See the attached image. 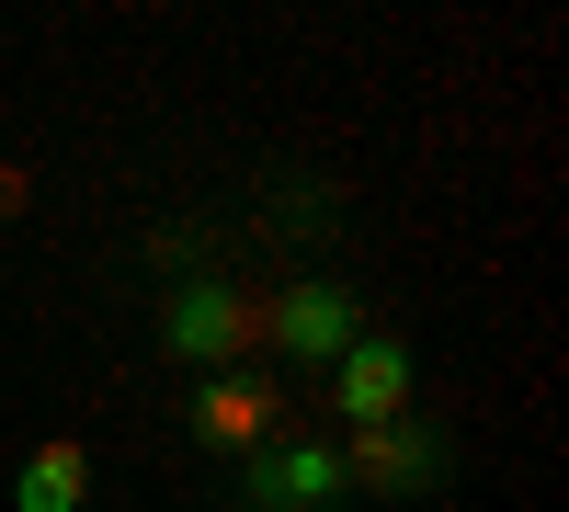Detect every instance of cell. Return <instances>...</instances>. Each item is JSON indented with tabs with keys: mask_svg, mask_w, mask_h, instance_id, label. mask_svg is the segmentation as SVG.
Wrapping results in <instances>:
<instances>
[{
	"mask_svg": "<svg viewBox=\"0 0 569 512\" xmlns=\"http://www.w3.org/2000/svg\"><path fill=\"white\" fill-rule=\"evenodd\" d=\"M171 353L182 364H206V377H228L240 353H262V297H240V285H217V273H194V285L171 297Z\"/></svg>",
	"mask_w": 569,
	"mask_h": 512,
	"instance_id": "1",
	"label": "cell"
},
{
	"mask_svg": "<svg viewBox=\"0 0 569 512\" xmlns=\"http://www.w3.org/2000/svg\"><path fill=\"white\" fill-rule=\"evenodd\" d=\"M262 342H273L284 364H342V353L365 342V319H353V297H342V285L297 273L284 297H262Z\"/></svg>",
	"mask_w": 569,
	"mask_h": 512,
	"instance_id": "2",
	"label": "cell"
},
{
	"mask_svg": "<svg viewBox=\"0 0 569 512\" xmlns=\"http://www.w3.org/2000/svg\"><path fill=\"white\" fill-rule=\"evenodd\" d=\"M273 422H284V388H273V377H251V364H228V377H206V388H194V444L240 455V468L273 444Z\"/></svg>",
	"mask_w": 569,
	"mask_h": 512,
	"instance_id": "3",
	"label": "cell"
},
{
	"mask_svg": "<svg viewBox=\"0 0 569 512\" xmlns=\"http://www.w3.org/2000/svg\"><path fill=\"white\" fill-rule=\"evenodd\" d=\"M342 479L353 490H433L445 479V433H421V422H365L342 444Z\"/></svg>",
	"mask_w": 569,
	"mask_h": 512,
	"instance_id": "4",
	"label": "cell"
},
{
	"mask_svg": "<svg viewBox=\"0 0 569 512\" xmlns=\"http://www.w3.org/2000/svg\"><path fill=\"white\" fill-rule=\"evenodd\" d=\"M330 388H342V422H353V433H365V422H399V410H410V342L365 331L342 364H330Z\"/></svg>",
	"mask_w": 569,
	"mask_h": 512,
	"instance_id": "5",
	"label": "cell"
},
{
	"mask_svg": "<svg viewBox=\"0 0 569 512\" xmlns=\"http://www.w3.org/2000/svg\"><path fill=\"white\" fill-rule=\"evenodd\" d=\"M240 479H251L262 512H308V501H342V490H353V479H342V444H262Z\"/></svg>",
	"mask_w": 569,
	"mask_h": 512,
	"instance_id": "6",
	"label": "cell"
},
{
	"mask_svg": "<svg viewBox=\"0 0 569 512\" xmlns=\"http://www.w3.org/2000/svg\"><path fill=\"white\" fill-rule=\"evenodd\" d=\"M80 501H91V455H80V444H46V455H23L12 512H80Z\"/></svg>",
	"mask_w": 569,
	"mask_h": 512,
	"instance_id": "7",
	"label": "cell"
},
{
	"mask_svg": "<svg viewBox=\"0 0 569 512\" xmlns=\"http://www.w3.org/2000/svg\"><path fill=\"white\" fill-rule=\"evenodd\" d=\"M12 205H23V171H12V160H0V217H12Z\"/></svg>",
	"mask_w": 569,
	"mask_h": 512,
	"instance_id": "8",
	"label": "cell"
}]
</instances>
